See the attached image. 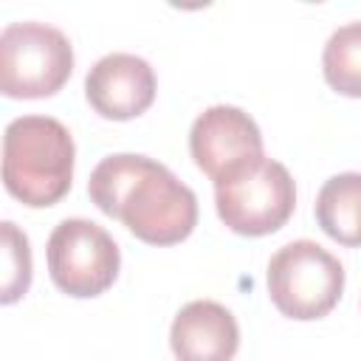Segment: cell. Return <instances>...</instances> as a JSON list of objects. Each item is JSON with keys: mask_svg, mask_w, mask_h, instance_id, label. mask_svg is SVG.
<instances>
[{"mask_svg": "<svg viewBox=\"0 0 361 361\" xmlns=\"http://www.w3.org/2000/svg\"><path fill=\"white\" fill-rule=\"evenodd\" d=\"M87 195L99 212L121 220L147 245H175L197 226V197L164 164L118 152L96 164Z\"/></svg>", "mask_w": 361, "mask_h": 361, "instance_id": "1", "label": "cell"}, {"mask_svg": "<svg viewBox=\"0 0 361 361\" xmlns=\"http://www.w3.org/2000/svg\"><path fill=\"white\" fill-rule=\"evenodd\" d=\"M155 71L135 54H107L85 76L90 107L110 121H127L147 113L155 102Z\"/></svg>", "mask_w": 361, "mask_h": 361, "instance_id": "8", "label": "cell"}, {"mask_svg": "<svg viewBox=\"0 0 361 361\" xmlns=\"http://www.w3.org/2000/svg\"><path fill=\"white\" fill-rule=\"evenodd\" d=\"M73 138L51 116H20L3 133V183L23 206L59 203L73 180Z\"/></svg>", "mask_w": 361, "mask_h": 361, "instance_id": "2", "label": "cell"}, {"mask_svg": "<svg viewBox=\"0 0 361 361\" xmlns=\"http://www.w3.org/2000/svg\"><path fill=\"white\" fill-rule=\"evenodd\" d=\"M265 279L274 307L296 322L324 319L344 293L341 262L313 240L282 245L271 257Z\"/></svg>", "mask_w": 361, "mask_h": 361, "instance_id": "4", "label": "cell"}, {"mask_svg": "<svg viewBox=\"0 0 361 361\" xmlns=\"http://www.w3.org/2000/svg\"><path fill=\"white\" fill-rule=\"evenodd\" d=\"M214 206L234 234L265 237L290 220L296 186L285 164L262 155L214 180Z\"/></svg>", "mask_w": 361, "mask_h": 361, "instance_id": "3", "label": "cell"}, {"mask_svg": "<svg viewBox=\"0 0 361 361\" xmlns=\"http://www.w3.org/2000/svg\"><path fill=\"white\" fill-rule=\"evenodd\" d=\"M31 285V245L28 237L11 223H3V305H14Z\"/></svg>", "mask_w": 361, "mask_h": 361, "instance_id": "12", "label": "cell"}, {"mask_svg": "<svg viewBox=\"0 0 361 361\" xmlns=\"http://www.w3.org/2000/svg\"><path fill=\"white\" fill-rule=\"evenodd\" d=\"M48 274L51 282L76 299H90L104 293L121 268V254L116 240L93 220L68 217L54 226L48 245Z\"/></svg>", "mask_w": 361, "mask_h": 361, "instance_id": "6", "label": "cell"}, {"mask_svg": "<svg viewBox=\"0 0 361 361\" xmlns=\"http://www.w3.org/2000/svg\"><path fill=\"white\" fill-rule=\"evenodd\" d=\"M169 347L178 361H231L240 347V324L226 305L195 299L175 313Z\"/></svg>", "mask_w": 361, "mask_h": 361, "instance_id": "9", "label": "cell"}, {"mask_svg": "<svg viewBox=\"0 0 361 361\" xmlns=\"http://www.w3.org/2000/svg\"><path fill=\"white\" fill-rule=\"evenodd\" d=\"M189 152L200 172L220 180L231 169L262 158V133L245 110L214 104L195 118L189 130Z\"/></svg>", "mask_w": 361, "mask_h": 361, "instance_id": "7", "label": "cell"}, {"mask_svg": "<svg viewBox=\"0 0 361 361\" xmlns=\"http://www.w3.org/2000/svg\"><path fill=\"white\" fill-rule=\"evenodd\" d=\"M73 71L71 39L37 20L8 23L0 34V90L8 99H45L62 90Z\"/></svg>", "mask_w": 361, "mask_h": 361, "instance_id": "5", "label": "cell"}, {"mask_svg": "<svg viewBox=\"0 0 361 361\" xmlns=\"http://www.w3.org/2000/svg\"><path fill=\"white\" fill-rule=\"evenodd\" d=\"M316 220L338 245H361V172H341L324 180L316 195Z\"/></svg>", "mask_w": 361, "mask_h": 361, "instance_id": "10", "label": "cell"}, {"mask_svg": "<svg viewBox=\"0 0 361 361\" xmlns=\"http://www.w3.org/2000/svg\"><path fill=\"white\" fill-rule=\"evenodd\" d=\"M324 82L350 99H361V23H347L330 34L322 51Z\"/></svg>", "mask_w": 361, "mask_h": 361, "instance_id": "11", "label": "cell"}]
</instances>
